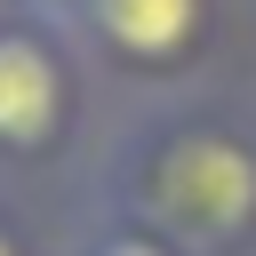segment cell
Returning a JSON list of instances; mask_svg holds the SVG:
<instances>
[{
    "label": "cell",
    "instance_id": "cell-1",
    "mask_svg": "<svg viewBox=\"0 0 256 256\" xmlns=\"http://www.w3.org/2000/svg\"><path fill=\"white\" fill-rule=\"evenodd\" d=\"M88 200L152 224L184 256H256V104L216 88L120 96L96 128Z\"/></svg>",
    "mask_w": 256,
    "mask_h": 256
},
{
    "label": "cell",
    "instance_id": "cell-2",
    "mask_svg": "<svg viewBox=\"0 0 256 256\" xmlns=\"http://www.w3.org/2000/svg\"><path fill=\"white\" fill-rule=\"evenodd\" d=\"M96 64L72 24L0 16V168H48L96 128Z\"/></svg>",
    "mask_w": 256,
    "mask_h": 256
},
{
    "label": "cell",
    "instance_id": "cell-3",
    "mask_svg": "<svg viewBox=\"0 0 256 256\" xmlns=\"http://www.w3.org/2000/svg\"><path fill=\"white\" fill-rule=\"evenodd\" d=\"M216 32H224V0H88L80 24H72L96 80L120 88V96L200 88Z\"/></svg>",
    "mask_w": 256,
    "mask_h": 256
},
{
    "label": "cell",
    "instance_id": "cell-4",
    "mask_svg": "<svg viewBox=\"0 0 256 256\" xmlns=\"http://www.w3.org/2000/svg\"><path fill=\"white\" fill-rule=\"evenodd\" d=\"M56 256H184V248H176V240H160L152 224L120 216V208H104V200H80L72 232L56 240Z\"/></svg>",
    "mask_w": 256,
    "mask_h": 256
},
{
    "label": "cell",
    "instance_id": "cell-5",
    "mask_svg": "<svg viewBox=\"0 0 256 256\" xmlns=\"http://www.w3.org/2000/svg\"><path fill=\"white\" fill-rule=\"evenodd\" d=\"M0 256H48V248H40V232L24 224V208H16V200H0Z\"/></svg>",
    "mask_w": 256,
    "mask_h": 256
},
{
    "label": "cell",
    "instance_id": "cell-6",
    "mask_svg": "<svg viewBox=\"0 0 256 256\" xmlns=\"http://www.w3.org/2000/svg\"><path fill=\"white\" fill-rule=\"evenodd\" d=\"M24 8H32V16H48V24H80V8H88V0H24Z\"/></svg>",
    "mask_w": 256,
    "mask_h": 256
},
{
    "label": "cell",
    "instance_id": "cell-7",
    "mask_svg": "<svg viewBox=\"0 0 256 256\" xmlns=\"http://www.w3.org/2000/svg\"><path fill=\"white\" fill-rule=\"evenodd\" d=\"M16 8H24V0H0V16H16Z\"/></svg>",
    "mask_w": 256,
    "mask_h": 256
}]
</instances>
